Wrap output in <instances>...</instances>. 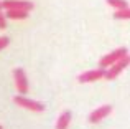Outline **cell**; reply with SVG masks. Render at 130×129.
<instances>
[{
    "label": "cell",
    "instance_id": "cell-1",
    "mask_svg": "<svg viewBox=\"0 0 130 129\" xmlns=\"http://www.w3.org/2000/svg\"><path fill=\"white\" fill-rule=\"evenodd\" d=\"M128 55V50L127 48H117V50H114L112 53H107L105 56H102L101 58V68H109L110 64H114V63H117L119 60H122L124 56H127Z\"/></svg>",
    "mask_w": 130,
    "mask_h": 129
},
{
    "label": "cell",
    "instance_id": "cell-2",
    "mask_svg": "<svg viewBox=\"0 0 130 129\" xmlns=\"http://www.w3.org/2000/svg\"><path fill=\"white\" fill-rule=\"evenodd\" d=\"M13 101H15V104L25 108V109L35 111V113H41V111H44V104L43 103H40V101H33V99H30V98L22 96V94H20V96H15Z\"/></svg>",
    "mask_w": 130,
    "mask_h": 129
},
{
    "label": "cell",
    "instance_id": "cell-3",
    "mask_svg": "<svg viewBox=\"0 0 130 129\" xmlns=\"http://www.w3.org/2000/svg\"><path fill=\"white\" fill-rule=\"evenodd\" d=\"M128 61H130V60H128V55H127V56H124L122 60H119L117 63L110 64V66H109V70H105L104 78H107V80H115V78H117L119 74H120L122 71L128 66Z\"/></svg>",
    "mask_w": 130,
    "mask_h": 129
},
{
    "label": "cell",
    "instance_id": "cell-4",
    "mask_svg": "<svg viewBox=\"0 0 130 129\" xmlns=\"http://www.w3.org/2000/svg\"><path fill=\"white\" fill-rule=\"evenodd\" d=\"M2 8L5 10H22V12H30L33 8V3L28 0H3Z\"/></svg>",
    "mask_w": 130,
    "mask_h": 129
},
{
    "label": "cell",
    "instance_id": "cell-5",
    "mask_svg": "<svg viewBox=\"0 0 130 129\" xmlns=\"http://www.w3.org/2000/svg\"><path fill=\"white\" fill-rule=\"evenodd\" d=\"M13 76H15V86L18 89V93L22 96L25 93H28V78H26L25 71L22 68H17V70H13Z\"/></svg>",
    "mask_w": 130,
    "mask_h": 129
},
{
    "label": "cell",
    "instance_id": "cell-6",
    "mask_svg": "<svg viewBox=\"0 0 130 129\" xmlns=\"http://www.w3.org/2000/svg\"><path fill=\"white\" fill-rule=\"evenodd\" d=\"M105 70L104 68H99V70H91V71H84L83 74L77 76L79 83H92V81H97L101 78H104Z\"/></svg>",
    "mask_w": 130,
    "mask_h": 129
},
{
    "label": "cell",
    "instance_id": "cell-7",
    "mask_svg": "<svg viewBox=\"0 0 130 129\" xmlns=\"http://www.w3.org/2000/svg\"><path fill=\"white\" fill-rule=\"evenodd\" d=\"M110 113H112V106H110V104H104V106H99L97 109H94V111L91 113V116H89V121L95 124V123H99V121L105 119V118H107Z\"/></svg>",
    "mask_w": 130,
    "mask_h": 129
},
{
    "label": "cell",
    "instance_id": "cell-8",
    "mask_svg": "<svg viewBox=\"0 0 130 129\" xmlns=\"http://www.w3.org/2000/svg\"><path fill=\"white\" fill-rule=\"evenodd\" d=\"M71 124V111H64L56 121V129H68Z\"/></svg>",
    "mask_w": 130,
    "mask_h": 129
},
{
    "label": "cell",
    "instance_id": "cell-9",
    "mask_svg": "<svg viewBox=\"0 0 130 129\" xmlns=\"http://www.w3.org/2000/svg\"><path fill=\"white\" fill-rule=\"evenodd\" d=\"M7 18L12 20H23L28 17V12H22V10H7Z\"/></svg>",
    "mask_w": 130,
    "mask_h": 129
},
{
    "label": "cell",
    "instance_id": "cell-10",
    "mask_svg": "<svg viewBox=\"0 0 130 129\" xmlns=\"http://www.w3.org/2000/svg\"><path fill=\"white\" fill-rule=\"evenodd\" d=\"M110 7H114L115 10H125L128 8V2L127 0H105Z\"/></svg>",
    "mask_w": 130,
    "mask_h": 129
},
{
    "label": "cell",
    "instance_id": "cell-11",
    "mask_svg": "<svg viewBox=\"0 0 130 129\" xmlns=\"http://www.w3.org/2000/svg\"><path fill=\"white\" fill-rule=\"evenodd\" d=\"M114 18H117V20H128L130 18V10L128 8H125V10H115Z\"/></svg>",
    "mask_w": 130,
    "mask_h": 129
},
{
    "label": "cell",
    "instance_id": "cell-12",
    "mask_svg": "<svg viewBox=\"0 0 130 129\" xmlns=\"http://www.w3.org/2000/svg\"><path fill=\"white\" fill-rule=\"evenodd\" d=\"M10 43V40H8V36H0V50H3L7 45Z\"/></svg>",
    "mask_w": 130,
    "mask_h": 129
},
{
    "label": "cell",
    "instance_id": "cell-13",
    "mask_svg": "<svg viewBox=\"0 0 130 129\" xmlns=\"http://www.w3.org/2000/svg\"><path fill=\"white\" fill-rule=\"evenodd\" d=\"M5 27H7V17L0 12V30H3Z\"/></svg>",
    "mask_w": 130,
    "mask_h": 129
},
{
    "label": "cell",
    "instance_id": "cell-14",
    "mask_svg": "<svg viewBox=\"0 0 130 129\" xmlns=\"http://www.w3.org/2000/svg\"><path fill=\"white\" fill-rule=\"evenodd\" d=\"M0 12H2V0H0Z\"/></svg>",
    "mask_w": 130,
    "mask_h": 129
},
{
    "label": "cell",
    "instance_id": "cell-15",
    "mask_svg": "<svg viewBox=\"0 0 130 129\" xmlns=\"http://www.w3.org/2000/svg\"><path fill=\"white\" fill-rule=\"evenodd\" d=\"M0 129H2V126H0Z\"/></svg>",
    "mask_w": 130,
    "mask_h": 129
}]
</instances>
